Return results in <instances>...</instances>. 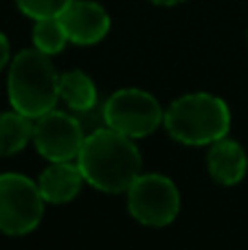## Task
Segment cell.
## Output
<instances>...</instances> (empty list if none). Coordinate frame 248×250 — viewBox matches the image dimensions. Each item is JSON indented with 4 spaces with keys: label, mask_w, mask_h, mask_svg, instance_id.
I'll list each match as a JSON object with an SVG mask.
<instances>
[{
    "label": "cell",
    "mask_w": 248,
    "mask_h": 250,
    "mask_svg": "<svg viewBox=\"0 0 248 250\" xmlns=\"http://www.w3.org/2000/svg\"><path fill=\"white\" fill-rule=\"evenodd\" d=\"M44 198L40 187L20 173L0 176V230L7 235H26L40 224Z\"/></svg>",
    "instance_id": "4"
},
{
    "label": "cell",
    "mask_w": 248,
    "mask_h": 250,
    "mask_svg": "<svg viewBox=\"0 0 248 250\" xmlns=\"http://www.w3.org/2000/svg\"><path fill=\"white\" fill-rule=\"evenodd\" d=\"M7 88L13 110L29 119L51 112L60 99V77L48 55L38 48H26L16 55Z\"/></svg>",
    "instance_id": "2"
},
{
    "label": "cell",
    "mask_w": 248,
    "mask_h": 250,
    "mask_svg": "<svg viewBox=\"0 0 248 250\" xmlns=\"http://www.w3.org/2000/svg\"><path fill=\"white\" fill-rule=\"evenodd\" d=\"M154 4H163V7H171V4H178V2H185V0H149Z\"/></svg>",
    "instance_id": "17"
},
{
    "label": "cell",
    "mask_w": 248,
    "mask_h": 250,
    "mask_svg": "<svg viewBox=\"0 0 248 250\" xmlns=\"http://www.w3.org/2000/svg\"><path fill=\"white\" fill-rule=\"evenodd\" d=\"M83 141H86V134L75 114L51 110L35 119L33 143L40 154L51 163H68L77 158Z\"/></svg>",
    "instance_id": "7"
},
{
    "label": "cell",
    "mask_w": 248,
    "mask_h": 250,
    "mask_svg": "<svg viewBox=\"0 0 248 250\" xmlns=\"http://www.w3.org/2000/svg\"><path fill=\"white\" fill-rule=\"evenodd\" d=\"M167 132L187 145H209L227 136L231 114L220 97L196 92L185 95L165 112Z\"/></svg>",
    "instance_id": "3"
},
{
    "label": "cell",
    "mask_w": 248,
    "mask_h": 250,
    "mask_svg": "<svg viewBox=\"0 0 248 250\" xmlns=\"http://www.w3.org/2000/svg\"><path fill=\"white\" fill-rule=\"evenodd\" d=\"M105 125L130 138L147 136L158 127L163 110L158 101L145 90H119L103 105Z\"/></svg>",
    "instance_id": "6"
},
{
    "label": "cell",
    "mask_w": 248,
    "mask_h": 250,
    "mask_svg": "<svg viewBox=\"0 0 248 250\" xmlns=\"http://www.w3.org/2000/svg\"><path fill=\"white\" fill-rule=\"evenodd\" d=\"M75 119L79 121V125H82L83 134H92L97 132V129L105 127V117H103V108L97 110V105H92V108L83 110V112H75Z\"/></svg>",
    "instance_id": "15"
},
{
    "label": "cell",
    "mask_w": 248,
    "mask_h": 250,
    "mask_svg": "<svg viewBox=\"0 0 248 250\" xmlns=\"http://www.w3.org/2000/svg\"><path fill=\"white\" fill-rule=\"evenodd\" d=\"M33 138V123L20 112L0 114V156H11L24 149V145Z\"/></svg>",
    "instance_id": "12"
},
{
    "label": "cell",
    "mask_w": 248,
    "mask_h": 250,
    "mask_svg": "<svg viewBox=\"0 0 248 250\" xmlns=\"http://www.w3.org/2000/svg\"><path fill=\"white\" fill-rule=\"evenodd\" d=\"M130 213L147 226H165L176 220L180 208V195L176 185L165 176L147 173L139 176L127 189Z\"/></svg>",
    "instance_id": "5"
},
{
    "label": "cell",
    "mask_w": 248,
    "mask_h": 250,
    "mask_svg": "<svg viewBox=\"0 0 248 250\" xmlns=\"http://www.w3.org/2000/svg\"><path fill=\"white\" fill-rule=\"evenodd\" d=\"M77 160L83 180L108 193L127 191L141 176V154L136 145L130 136L108 125L88 134Z\"/></svg>",
    "instance_id": "1"
},
{
    "label": "cell",
    "mask_w": 248,
    "mask_h": 250,
    "mask_svg": "<svg viewBox=\"0 0 248 250\" xmlns=\"http://www.w3.org/2000/svg\"><path fill=\"white\" fill-rule=\"evenodd\" d=\"M82 182H83V173L79 169V165L75 167L68 160V163H53L48 169H44L38 187L44 202L64 204L70 202L79 193Z\"/></svg>",
    "instance_id": "9"
},
{
    "label": "cell",
    "mask_w": 248,
    "mask_h": 250,
    "mask_svg": "<svg viewBox=\"0 0 248 250\" xmlns=\"http://www.w3.org/2000/svg\"><path fill=\"white\" fill-rule=\"evenodd\" d=\"M248 167L246 154L235 141L220 138L209 151V171L220 185H237Z\"/></svg>",
    "instance_id": "10"
},
{
    "label": "cell",
    "mask_w": 248,
    "mask_h": 250,
    "mask_svg": "<svg viewBox=\"0 0 248 250\" xmlns=\"http://www.w3.org/2000/svg\"><path fill=\"white\" fill-rule=\"evenodd\" d=\"M7 62H9V40L0 33V70L4 68Z\"/></svg>",
    "instance_id": "16"
},
{
    "label": "cell",
    "mask_w": 248,
    "mask_h": 250,
    "mask_svg": "<svg viewBox=\"0 0 248 250\" xmlns=\"http://www.w3.org/2000/svg\"><path fill=\"white\" fill-rule=\"evenodd\" d=\"M73 0H16L18 9L24 16L40 20V18H55L64 11Z\"/></svg>",
    "instance_id": "14"
},
{
    "label": "cell",
    "mask_w": 248,
    "mask_h": 250,
    "mask_svg": "<svg viewBox=\"0 0 248 250\" xmlns=\"http://www.w3.org/2000/svg\"><path fill=\"white\" fill-rule=\"evenodd\" d=\"M57 18L64 24L68 42L82 44V46L101 42L110 31L108 11L92 0H73Z\"/></svg>",
    "instance_id": "8"
},
{
    "label": "cell",
    "mask_w": 248,
    "mask_h": 250,
    "mask_svg": "<svg viewBox=\"0 0 248 250\" xmlns=\"http://www.w3.org/2000/svg\"><path fill=\"white\" fill-rule=\"evenodd\" d=\"M60 97L73 112H83V110L97 105V88L92 79L83 75L82 70H70V73L62 75Z\"/></svg>",
    "instance_id": "11"
},
{
    "label": "cell",
    "mask_w": 248,
    "mask_h": 250,
    "mask_svg": "<svg viewBox=\"0 0 248 250\" xmlns=\"http://www.w3.org/2000/svg\"><path fill=\"white\" fill-rule=\"evenodd\" d=\"M68 42V35L64 31V24H62L60 18H40L35 20L33 26V44L38 51L46 53V55H55Z\"/></svg>",
    "instance_id": "13"
}]
</instances>
